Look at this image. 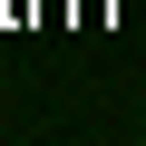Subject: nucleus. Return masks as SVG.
Returning a JSON list of instances; mask_svg holds the SVG:
<instances>
[{
	"instance_id": "obj_1",
	"label": "nucleus",
	"mask_w": 146,
	"mask_h": 146,
	"mask_svg": "<svg viewBox=\"0 0 146 146\" xmlns=\"http://www.w3.org/2000/svg\"><path fill=\"white\" fill-rule=\"evenodd\" d=\"M136 146H146V136H136Z\"/></svg>"
}]
</instances>
